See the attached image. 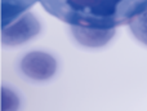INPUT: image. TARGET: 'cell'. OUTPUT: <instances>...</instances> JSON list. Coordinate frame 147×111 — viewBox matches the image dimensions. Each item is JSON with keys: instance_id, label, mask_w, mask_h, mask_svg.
I'll list each match as a JSON object with an SVG mask.
<instances>
[{"instance_id": "cell-4", "label": "cell", "mask_w": 147, "mask_h": 111, "mask_svg": "<svg viewBox=\"0 0 147 111\" xmlns=\"http://www.w3.org/2000/svg\"><path fill=\"white\" fill-rule=\"evenodd\" d=\"M39 23L32 16H25L16 25H10L9 43H20L34 36L39 31Z\"/></svg>"}, {"instance_id": "cell-3", "label": "cell", "mask_w": 147, "mask_h": 111, "mask_svg": "<svg viewBox=\"0 0 147 111\" xmlns=\"http://www.w3.org/2000/svg\"><path fill=\"white\" fill-rule=\"evenodd\" d=\"M75 38L79 43L86 47H99L106 44L112 35L114 30H96V28H85V27H72Z\"/></svg>"}, {"instance_id": "cell-5", "label": "cell", "mask_w": 147, "mask_h": 111, "mask_svg": "<svg viewBox=\"0 0 147 111\" xmlns=\"http://www.w3.org/2000/svg\"><path fill=\"white\" fill-rule=\"evenodd\" d=\"M129 28L133 32V35L147 45V8L141 14H138L136 18H133L129 23Z\"/></svg>"}, {"instance_id": "cell-1", "label": "cell", "mask_w": 147, "mask_h": 111, "mask_svg": "<svg viewBox=\"0 0 147 111\" xmlns=\"http://www.w3.org/2000/svg\"><path fill=\"white\" fill-rule=\"evenodd\" d=\"M39 1L56 18L71 27L114 30L147 8V0H26L28 7Z\"/></svg>"}, {"instance_id": "cell-2", "label": "cell", "mask_w": 147, "mask_h": 111, "mask_svg": "<svg viewBox=\"0 0 147 111\" xmlns=\"http://www.w3.org/2000/svg\"><path fill=\"white\" fill-rule=\"evenodd\" d=\"M22 70L30 78L38 79V80L48 79L56 71V62L49 54L34 52L23 58Z\"/></svg>"}]
</instances>
